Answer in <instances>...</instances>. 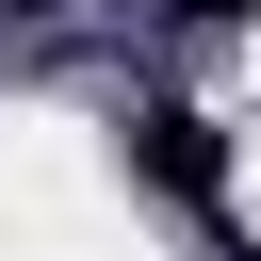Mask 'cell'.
I'll return each mask as SVG.
<instances>
[{"mask_svg":"<svg viewBox=\"0 0 261 261\" xmlns=\"http://www.w3.org/2000/svg\"><path fill=\"white\" fill-rule=\"evenodd\" d=\"M114 147H130V179H147L163 212H228V130H212L196 98H130Z\"/></svg>","mask_w":261,"mask_h":261,"instance_id":"1","label":"cell"},{"mask_svg":"<svg viewBox=\"0 0 261 261\" xmlns=\"http://www.w3.org/2000/svg\"><path fill=\"white\" fill-rule=\"evenodd\" d=\"M147 16H261V0H147Z\"/></svg>","mask_w":261,"mask_h":261,"instance_id":"2","label":"cell"}]
</instances>
